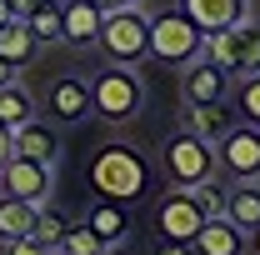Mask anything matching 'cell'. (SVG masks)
I'll use <instances>...</instances> for the list:
<instances>
[{"instance_id": "obj_25", "label": "cell", "mask_w": 260, "mask_h": 255, "mask_svg": "<svg viewBox=\"0 0 260 255\" xmlns=\"http://www.w3.org/2000/svg\"><path fill=\"white\" fill-rule=\"evenodd\" d=\"M105 250V240H100L90 225H65V240H60V255H100Z\"/></svg>"}, {"instance_id": "obj_13", "label": "cell", "mask_w": 260, "mask_h": 255, "mask_svg": "<svg viewBox=\"0 0 260 255\" xmlns=\"http://www.w3.org/2000/svg\"><path fill=\"white\" fill-rule=\"evenodd\" d=\"M100 10L95 0H60V25H65V45H95L100 40Z\"/></svg>"}, {"instance_id": "obj_2", "label": "cell", "mask_w": 260, "mask_h": 255, "mask_svg": "<svg viewBox=\"0 0 260 255\" xmlns=\"http://www.w3.org/2000/svg\"><path fill=\"white\" fill-rule=\"evenodd\" d=\"M90 110L105 125H125L145 110V85H140L135 65H120V60L100 65L95 80H90Z\"/></svg>"}, {"instance_id": "obj_15", "label": "cell", "mask_w": 260, "mask_h": 255, "mask_svg": "<svg viewBox=\"0 0 260 255\" xmlns=\"http://www.w3.org/2000/svg\"><path fill=\"white\" fill-rule=\"evenodd\" d=\"M10 155H25V160H45V165H55L60 140H55V130L45 125V120H25V125L10 130Z\"/></svg>"}, {"instance_id": "obj_22", "label": "cell", "mask_w": 260, "mask_h": 255, "mask_svg": "<svg viewBox=\"0 0 260 255\" xmlns=\"http://www.w3.org/2000/svg\"><path fill=\"white\" fill-rule=\"evenodd\" d=\"M225 195H230V180H215V175H205V180H195V185H190V200L200 205L205 220L225 215Z\"/></svg>"}, {"instance_id": "obj_4", "label": "cell", "mask_w": 260, "mask_h": 255, "mask_svg": "<svg viewBox=\"0 0 260 255\" xmlns=\"http://www.w3.org/2000/svg\"><path fill=\"white\" fill-rule=\"evenodd\" d=\"M150 55L160 65H190V60L205 55V30L195 25L180 5L160 10V15H150Z\"/></svg>"}, {"instance_id": "obj_34", "label": "cell", "mask_w": 260, "mask_h": 255, "mask_svg": "<svg viewBox=\"0 0 260 255\" xmlns=\"http://www.w3.org/2000/svg\"><path fill=\"white\" fill-rule=\"evenodd\" d=\"M5 20H10V0H0V25H5Z\"/></svg>"}, {"instance_id": "obj_11", "label": "cell", "mask_w": 260, "mask_h": 255, "mask_svg": "<svg viewBox=\"0 0 260 255\" xmlns=\"http://www.w3.org/2000/svg\"><path fill=\"white\" fill-rule=\"evenodd\" d=\"M180 10H185L205 35L230 30V25L250 20V0H180Z\"/></svg>"}, {"instance_id": "obj_3", "label": "cell", "mask_w": 260, "mask_h": 255, "mask_svg": "<svg viewBox=\"0 0 260 255\" xmlns=\"http://www.w3.org/2000/svg\"><path fill=\"white\" fill-rule=\"evenodd\" d=\"M95 45L105 50V60H120V65L145 60V55H150V15H145L140 5H115V10H105Z\"/></svg>"}, {"instance_id": "obj_1", "label": "cell", "mask_w": 260, "mask_h": 255, "mask_svg": "<svg viewBox=\"0 0 260 255\" xmlns=\"http://www.w3.org/2000/svg\"><path fill=\"white\" fill-rule=\"evenodd\" d=\"M90 190L100 200H120V205H135V200H145L150 190V160L140 155L135 145H120V140H110V145H100L95 155H90Z\"/></svg>"}, {"instance_id": "obj_7", "label": "cell", "mask_w": 260, "mask_h": 255, "mask_svg": "<svg viewBox=\"0 0 260 255\" xmlns=\"http://www.w3.org/2000/svg\"><path fill=\"white\" fill-rule=\"evenodd\" d=\"M215 165L230 180H260V125H230L215 140Z\"/></svg>"}, {"instance_id": "obj_23", "label": "cell", "mask_w": 260, "mask_h": 255, "mask_svg": "<svg viewBox=\"0 0 260 255\" xmlns=\"http://www.w3.org/2000/svg\"><path fill=\"white\" fill-rule=\"evenodd\" d=\"M30 235L40 240V245H45V250H60V240H65V215L55 210V205H50V200L35 210V230H30Z\"/></svg>"}, {"instance_id": "obj_27", "label": "cell", "mask_w": 260, "mask_h": 255, "mask_svg": "<svg viewBox=\"0 0 260 255\" xmlns=\"http://www.w3.org/2000/svg\"><path fill=\"white\" fill-rule=\"evenodd\" d=\"M5 245V255H55V250H45L35 235H15V240H0Z\"/></svg>"}, {"instance_id": "obj_21", "label": "cell", "mask_w": 260, "mask_h": 255, "mask_svg": "<svg viewBox=\"0 0 260 255\" xmlns=\"http://www.w3.org/2000/svg\"><path fill=\"white\" fill-rule=\"evenodd\" d=\"M35 120V95L20 85V80H10V85H0V125H25Z\"/></svg>"}, {"instance_id": "obj_9", "label": "cell", "mask_w": 260, "mask_h": 255, "mask_svg": "<svg viewBox=\"0 0 260 255\" xmlns=\"http://www.w3.org/2000/svg\"><path fill=\"white\" fill-rule=\"evenodd\" d=\"M155 225H160L165 240H195V230L205 225V215H200V205L190 200V190L170 185L160 195V205H155Z\"/></svg>"}, {"instance_id": "obj_24", "label": "cell", "mask_w": 260, "mask_h": 255, "mask_svg": "<svg viewBox=\"0 0 260 255\" xmlns=\"http://www.w3.org/2000/svg\"><path fill=\"white\" fill-rule=\"evenodd\" d=\"M30 35L40 40V45H60L65 40V25H60V5L55 0H45L40 10L30 15Z\"/></svg>"}, {"instance_id": "obj_12", "label": "cell", "mask_w": 260, "mask_h": 255, "mask_svg": "<svg viewBox=\"0 0 260 255\" xmlns=\"http://www.w3.org/2000/svg\"><path fill=\"white\" fill-rule=\"evenodd\" d=\"M195 255H245L250 250V235L240 230V225H230L225 215H215V220H205L195 230Z\"/></svg>"}, {"instance_id": "obj_14", "label": "cell", "mask_w": 260, "mask_h": 255, "mask_svg": "<svg viewBox=\"0 0 260 255\" xmlns=\"http://www.w3.org/2000/svg\"><path fill=\"white\" fill-rule=\"evenodd\" d=\"M230 125H235V120H230L225 100H185V110H180V130H195V135H205V140H220Z\"/></svg>"}, {"instance_id": "obj_17", "label": "cell", "mask_w": 260, "mask_h": 255, "mask_svg": "<svg viewBox=\"0 0 260 255\" xmlns=\"http://www.w3.org/2000/svg\"><path fill=\"white\" fill-rule=\"evenodd\" d=\"M225 220L240 225L245 235L260 225V185L255 180H230V195H225Z\"/></svg>"}, {"instance_id": "obj_19", "label": "cell", "mask_w": 260, "mask_h": 255, "mask_svg": "<svg viewBox=\"0 0 260 255\" xmlns=\"http://www.w3.org/2000/svg\"><path fill=\"white\" fill-rule=\"evenodd\" d=\"M35 210H40V205L20 200V195H0V240L30 235V230H35Z\"/></svg>"}, {"instance_id": "obj_32", "label": "cell", "mask_w": 260, "mask_h": 255, "mask_svg": "<svg viewBox=\"0 0 260 255\" xmlns=\"http://www.w3.org/2000/svg\"><path fill=\"white\" fill-rule=\"evenodd\" d=\"M100 255H130V250H125V240H120V245H105Z\"/></svg>"}, {"instance_id": "obj_33", "label": "cell", "mask_w": 260, "mask_h": 255, "mask_svg": "<svg viewBox=\"0 0 260 255\" xmlns=\"http://www.w3.org/2000/svg\"><path fill=\"white\" fill-rule=\"evenodd\" d=\"M250 250L260 255V225H255V230H250Z\"/></svg>"}, {"instance_id": "obj_35", "label": "cell", "mask_w": 260, "mask_h": 255, "mask_svg": "<svg viewBox=\"0 0 260 255\" xmlns=\"http://www.w3.org/2000/svg\"><path fill=\"white\" fill-rule=\"evenodd\" d=\"M100 10H115V5H125V0H95Z\"/></svg>"}, {"instance_id": "obj_5", "label": "cell", "mask_w": 260, "mask_h": 255, "mask_svg": "<svg viewBox=\"0 0 260 255\" xmlns=\"http://www.w3.org/2000/svg\"><path fill=\"white\" fill-rule=\"evenodd\" d=\"M160 165H165V180L180 185V190H190L195 180H205V175H220V165H215V140H205V135H195V130H175V135L165 140L160 145Z\"/></svg>"}, {"instance_id": "obj_16", "label": "cell", "mask_w": 260, "mask_h": 255, "mask_svg": "<svg viewBox=\"0 0 260 255\" xmlns=\"http://www.w3.org/2000/svg\"><path fill=\"white\" fill-rule=\"evenodd\" d=\"M230 95V75L215 60H190L185 65V100H225Z\"/></svg>"}, {"instance_id": "obj_6", "label": "cell", "mask_w": 260, "mask_h": 255, "mask_svg": "<svg viewBox=\"0 0 260 255\" xmlns=\"http://www.w3.org/2000/svg\"><path fill=\"white\" fill-rule=\"evenodd\" d=\"M205 60H215L230 80L255 75V70H260V25L240 20V25H230V30L205 35Z\"/></svg>"}, {"instance_id": "obj_18", "label": "cell", "mask_w": 260, "mask_h": 255, "mask_svg": "<svg viewBox=\"0 0 260 255\" xmlns=\"http://www.w3.org/2000/svg\"><path fill=\"white\" fill-rule=\"evenodd\" d=\"M85 225L95 230L105 245H120V240L130 235V215H125V205H120V200H95V205H90V215H85Z\"/></svg>"}, {"instance_id": "obj_20", "label": "cell", "mask_w": 260, "mask_h": 255, "mask_svg": "<svg viewBox=\"0 0 260 255\" xmlns=\"http://www.w3.org/2000/svg\"><path fill=\"white\" fill-rule=\"evenodd\" d=\"M35 45H40V40L30 35V20H15V15H10V20L0 25V55L10 65H25L35 55Z\"/></svg>"}, {"instance_id": "obj_31", "label": "cell", "mask_w": 260, "mask_h": 255, "mask_svg": "<svg viewBox=\"0 0 260 255\" xmlns=\"http://www.w3.org/2000/svg\"><path fill=\"white\" fill-rule=\"evenodd\" d=\"M10 160V125H0V165Z\"/></svg>"}, {"instance_id": "obj_37", "label": "cell", "mask_w": 260, "mask_h": 255, "mask_svg": "<svg viewBox=\"0 0 260 255\" xmlns=\"http://www.w3.org/2000/svg\"><path fill=\"white\" fill-rule=\"evenodd\" d=\"M55 255H60V250H55Z\"/></svg>"}, {"instance_id": "obj_30", "label": "cell", "mask_w": 260, "mask_h": 255, "mask_svg": "<svg viewBox=\"0 0 260 255\" xmlns=\"http://www.w3.org/2000/svg\"><path fill=\"white\" fill-rule=\"evenodd\" d=\"M10 80H20V65H10L5 55H0V85H10Z\"/></svg>"}, {"instance_id": "obj_10", "label": "cell", "mask_w": 260, "mask_h": 255, "mask_svg": "<svg viewBox=\"0 0 260 255\" xmlns=\"http://www.w3.org/2000/svg\"><path fill=\"white\" fill-rule=\"evenodd\" d=\"M50 120H60V125H80L85 115H95L90 110V80H80V75H60L55 85H50Z\"/></svg>"}, {"instance_id": "obj_29", "label": "cell", "mask_w": 260, "mask_h": 255, "mask_svg": "<svg viewBox=\"0 0 260 255\" xmlns=\"http://www.w3.org/2000/svg\"><path fill=\"white\" fill-rule=\"evenodd\" d=\"M40 5H45V0H10V15H15V20H30Z\"/></svg>"}, {"instance_id": "obj_26", "label": "cell", "mask_w": 260, "mask_h": 255, "mask_svg": "<svg viewBox=\"0 0 260 255\" xmlns=\"http://www.w3.org/2000/svg\"><path fill=\"white\" fill-rule=\"evenodd\" d=\"M235 105H240V115H245L250 125H260V70L235 85Z\"/></svg>"}, {"instance_id": "obj_8", "label": "cell", "mask_w": 260, "mask_h": 255, "mask_svg": "<svg viewBox=\"0 0 260 255\" xmlns=\"http://www.w3.org/2000/svg\"><path fill=\"white\" fill-rule=\"evenodd\" d=\"M50 185H55V165H45V160L10 155L0 165V195H20L30 205H45L50 200Z\"/></svg>"}, {"instance_id": "obj_28", "label": "cell", "mask_w": 260, "mask_h": 255, "mask_svg": "<svg viewBox=\"0 0 260 255\" xmlns=\"http://www.w3.org/2000/svg\"><path fill=\"white\" fill-rule=\"evenodd\" d=\"M155 255H195V245H190V240H165V235H160Z\"/></svg>"}, {"instance_id": "obj_36", "label": "cell", "mask_w": 260, "mask_h": 255, "mask_svg": "<svg viewBox=\"0 0 260 255\" xmlns=\"http://www.w3.org/2000/svg\"><path fill=\"white\" fill-rule=\"evenodd\" d=\"M125 5H140V0H125Z\"/></svg>"}]
</instances>
